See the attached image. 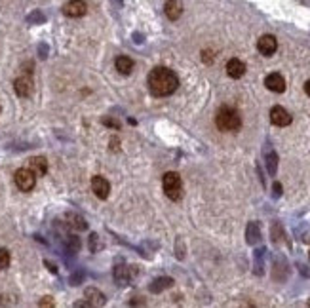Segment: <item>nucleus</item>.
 Wrapping results in <instances>:
<instances>
[{
  "mask_svg": "<svg viewBox=\"0 0 310 308\" xmlns=\"http://www.w3.org/2000/svg\"><path fill=\"white\" fill-rule=\"evenodd\" d=\"M268 171H270V173L276 171V154H272V156L268 158Z\"/></svg>",
  "mask_w": 310,
  "mask_h": 308,
  "instance_id": "nucleus-20",
  "label": "nucleus"
},
{
  "mask_svg": "<svg viewBox=\"0 0 310 308\" xmlns=\"http://www.w3.org/2000/svg\"><path fill=\"white\" fill-rule=\"evenodd\" d=\"M14 89L19 97H29L33 93V80L29 76H19L14 82Z\"/></svg>",
  "mask_w": 310,
  "mask_h": 308,
  "instance_id": "nucleus-10",
  "label": "nucleus"
},
{
  "mask_svg": "<svg viewBox=\"0 0 310 308\" xmlns=\"http://www.w3.org/2000/svg\"><path fill=\"white\" fill-rule=\"evenodd\" d=\"M305 91H307V95L310 97V80H307V84H305Z\"/></svg>",
  "mask_w": 310,
  "mask_h": 308,
  "instance_id": "nucleus-23",
  "label": "nucleus"
},
{
  "mask_svg": "<svg viewBox=\"0 0 310 308\" xmlns=\"http://www.w3.org/2000/svg\"><path fill=\"white\" fill-rule=\"evenodd\" d=\"M89 242H91V251H95V249H97V245H95V242H97V234H91V236H89Z\"/></svg>",
  "mask_w": 310,
  "mask_h": 308,
  "instance_id": "nucleus-22",
  "label": "nucleus"
},
{
  "mask_svg": "<svg viewBox=\"0 0 310 308\" xmlns=\"http://www.w3.org/2000/svg\"><path fill=\"white\" fill-rule=\"evenodd\" d=\"M257 50L263 53V55H272L276 50H278V40H276L272 34H263L257 40Z\"/></svg>",
  "mask_w": 310,
  "mask_h": 308,
  "instance_id": "nucleus-5",
  "label": "nucleus"
},
{
  "mask_svg": "<svg viewBox=\"0 0 310 308\" xmlns=\"http://www.w3.org/2000/svg\"><path fill=\"white\" fill-rule=\"evenodd\" d=\"M10 251L8 249H4V247H0V270H6L8 266H10Z\"/></svg>",
  "mask_w": 310,
  "mask_h": 308,
  "instance_id": "nucleus-18",
  "label": "nucleus"
},
{
  "mask_svg": "<svg viewBox=\"0 0 310 308\" xmlns=\"http://www.w3.org/2000/svg\"><path fill=\"white\" fill-rule=\"evenodd\" d=\"M270 122L274 126H280V128L289 126L291 124V114L284 107H272V110H270Z\"/></svg>",
  "mask_w": 310,
  "mask_h": 308,
  "instance_id": "nucleus-8",
  "label": "nucleus"
},
{
  "mask_svg": "<svg viewBox=\"0 0 310 308\" xmlns=\"http://www.w3.org/2000/svg\"><path fill=\"white\" fill-rule=\"evenodd\" d=\"M40 307H53V301H52V297H44L40 303H38Z\"/></svg>",
  "mask_w": 310,
  "mask_h": 308,
  "instance_id": "nucleus-21",
  "label": "nucleus"
},
{
  "mask_svg": "<svg viewBox=\"0 0 310 308\" xmlns=\"http://www.w3.org/2000/svg\"><path fill=\"white\" fill-rule=\"evenodd\" d=\"M128 276H130V272H128L124 266H120V268H114V278L120 282V286H124V282L128 280Z\"/></svg>",
  "mask_w": 310,
  "mask_h": 308,
  "instance_id": "nucleus-19",
  "label": "nucleus"
},
{
  "mask_svg": "<svg viewBox=\"0 0 310 308\" xmlns=\"http://www.w3.org/2000/svg\"><path fill=\"white\" fill-rule=\"evenodd\" d=\"M31 170L35 171L36 177H42V175H46V171H48V162H46V158L44 156H35V158H31Z\"/></svg>",
  "mask_w": 310,
  "mask_h": 308,
  "instance_id": "nucleus-14",
  "label": "nucleus"
},
{
  "mask_svg": "<svg viewBox=\"0 0 310 308\" xmlns=\"http://www.w3.org/2000/svg\"><path fill=\"white\" fill-rule=\"evenodd\" d=\"M69 224L72 228H76V230H84L86 228V221L80 217V215H69Z\"/></svg>",
  "mask_w": 310,
  "mask_h": 308,
  "instance_id": "nucleus-17",
  "label": "nucleus"
},
{
  "mask_svg": "<svg viewBox=\"0 0 310 308\" xmlns=\"http://www.w3.org/2000/svg\"><path fill=\"white\" fill-rule=\"evenodd\" d=\"M14 181H16V185H18L19 190H23V192H31L36 185V175L31 168H21V170L16 171Z\"/></svg>",
  "mask_w": 310,
  "mask_h": 308,
  "instance_id": "nucleus-4",
  "label": "nucleus"
},
{
  "mask_svg": "<svg viewBox=\"0 0 310 308\" xmlns=\"http://www.w3.org/2000/svg\"><path fill=\"white\" fill-rule=\"evenodd\" d=\"M84 297H86V303L89 307H101V305H105V295L101 291L93 289V287L86 289Z\"/></svg>",
  "mask_w": 310,
  "mask_h": 308,
  "instance_id": "nucleus-13",
  "label": "nucleus"
},
{
  "mask_svg": "<svg viewBox=\"0 0 310 308\" xmlns=\"http://www.w3.org/2000/svg\"><path fill=\"white\" fill-rule=\"evenodd\" d=\"M162 185H164V192H166V196L170 200H175V202L181 200V196H183V183H181L179 173L168 171L164 175V179H162Z\"/></svg>",
  "mask_w": 310,
  "mask_h": 308,
  "instance_id": "nucleus-3",
  "label": "nucleus"
},
{
  "mask_svg": "<svg viewBox=\"0 0 310 308\" xmlns=\"http://www.w3.org/2000/svg\"><path fill=\"white\" fill-rule=\"evenodd\" d=\"M226 72H228L230 78H242L245 74V63L234 57V59H230L226 63Z\"/></svg>",
  "mask_w": 310,
  "mask_h": 308,
  "instance_id": "nucleus-12",
  "label": "nucleus"
},
{
  "mask_svg": "<svg viewBox=\"0 0 310 308\" xmlns=\"http://www.w3.org/2000/svg\"><path fill=\"white\" fill-rule=\"evenodd\" d=\"M172 286H173L172 278H158V280H155V282L149 286V289L153 291V293H160V291L168 289V287H172Z\"/></svg>",
  "mask_w": 310,
  "mask_h": 308,
  "instance_id": "nucleus-16",
  "label": "nucleus"
},
{
  "mask_svg": "<svg viewBox=\"0 0 310 308\" xmlns=\"http://www.w3.org/2000/svg\"><path fill=\"white\" fill-rule=\"evenodd\" d=\"M309 307H310V301H309Z\"/></svg>",
  "mask_w": 310,
  "mask_h": 308,
  "instance_id": "nucleus-24",
  "label": "nucleus"
},
{
  "mask_svg": "<svg viewBox=\"0 0 310 308\" xmlns=\"http://www.w3.org/2000/svg\"><path fill=\"white\" fill-rule=\"evenodd\" d=\"M164 14L168 16V19L177 21L179 17L183 16V4L179 0H168L166 6H164Z\"/></svg>",
  "mask_w": 310,
  "mask_h": 308,
  "instance_id": "nucleus-11",
  "label": "nucleus"
},
{
  "mask_svg": "<svg viewBox=\"0 0 310 308\" xmlns=\"http://www.w3.org/2000/svg\"><path fill=\"white\" fill-rule=\"evenodd\" d=\"M114 67H116V70L122 72V74H130V72L133 70V61H132L130 57H126V55H120V57H116Z\"/></svg>",
  "mask_w": 310,
  "mask_h": 308,
  "instance_id": "nucleus-15",
  "label": "nucleus"
},
{
  "mask_svg": "<svg viewBox=\"0 0 310 308\" xmlns=\"http://www.w3.org/2000/svg\"><path fill=\"white\" fill-rule=\"evenodd\" d=\"M88 6L84 0H69L65 6H63V14L67 17H82L86 14Z\"/></svg>",
  "mask_w": 310,
  "mask_h": 308,
  "instance_id": "nucleus-6",
  "label": "nucleus"
},
{
  "mask_svg": "<svg viewBox=\"0 0 310 308\" xmlns=\"http://www.w3.org/2000/svg\"><path fill=\"white\" fill-rule=\"evenodd\" d=\"M91 190H93V194L97 196V198H109V192H111V185H109V181L101 177V175H95L93 179H91Z\"/></svg>",
  "mask_w": 310,
  "mask_h": 308,
  "instance_id": "nucleus-7",
  "label": "nucleus"
},
{
  "mask_svg": "<svg viewBox=\"0 0 310 308\" xmlns=\"http://www.w3.org/2000/svg\"><path fill=\"white\" fill-rule=\"evenodd\" d=\"M215 124L221 132H238L242 126V118L240 112L228 105L221 107L217 110V116H215Z\"/></svg>",
  "mask_w": 310,
  "mask_h": 308,
  "instance_id": "nucleus-2",
  "label": "nucleus"
},
{
  "mask_svg": "<svg viewBox=\"0 0 310 308\" xmlns=\"http://www.w3.org/2000/svg\"><path fill=\"white\" fill-rule=\"evenodd\" d=\"M309 257H310V255H309Z\"/></svg>",
  "mask_w": 310,
  "mask_h": 308,
  "instance_id": "nucleus-25",
  "label": "nucleus"
},
{
  "mask_svg": "<svg viewBox=\"0 0 310 308\" xmlns=\"http://www.w3.org/2000/svg\"><path fill=\"white\" fill-rule=\"evenodd\" d=\"M265 86H266L270 91H274V93H282V91H286V80H284V76H282V74H278V72L268 74V76L265 78Z\"/></svg>",
  "mask_w": 310,
  "mask_h": 308,
  "instance_id": "nucleus-9",
  "label": "nucleus"
},
{
  "mask_svg": "<svg viewBox=\"0 0 310 308\" xmlns=\"http://www.w3.org/2000/svg\"><path fill=\"white\" fill-rule=\"evenodd\" d=\"M177 86H179V78H177V74L173 72L172 68L156 67L149 74V89L156 97L172 95L173 91L177 89Z\"/></svg>",
  "mask_w": 310,
  "mask_h": 308,
  "instance_id": "nucleus-1",
  "label": "nucleus"
}]
</instances>
